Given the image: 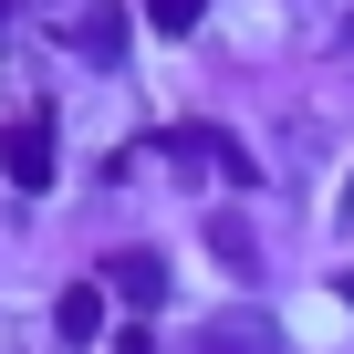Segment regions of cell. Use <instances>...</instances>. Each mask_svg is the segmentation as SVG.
<instances>
[{"label": "cell", "mask_w": 354, "mask_h": 354, "mask_svg": "<svg viewBox=\"0 0 354 354\" xmlns=\"http://www.w3.org/2000/svg\"><path fill=\"white\" fill-rule=\"evenodd\" d=\"M198 354H271V344H261V323H219V333H209Z\"/></svg>", "instance_id": "obj_1"}, {"label": "cell", "mask_w": 354, "mask_h": 354, "mask_svg": "<svg viewBox=\"0 0 354 354\" xmlns=\"http://www.w3.org/2000/svg\"><path fill=\"white\" fill-rule=\"evenodd\" d=\"M344 209H354V188H344Z\"/></svg>", "instance_id": "obj_2"}]
</instances>
